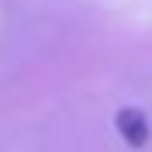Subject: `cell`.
I'll return each mask as SVG.
<instances>
[{"mask_svg":"<svg viewBox=\"0 0 152 152\" xmlns=\"http://www.w3.org/2000/svg\"><path fill=\"white\" fill-rule=\"evenodd\" d=\"M114 124H118L121 138L128 145H135V149H142V145L149 142V121H145V114L138 111V107H121Z\"/></svg>","mask_w":152,"mask_h":152,"instance_id":"obj_1","label":"cell"}]
</instances>
